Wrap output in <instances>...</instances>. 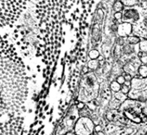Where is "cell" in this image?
<instances>
[{
	"instance_id": "6da1fadb",
	"label": "cell",
	"mask_w": 147,
	"mask_h": 135,
	"mask_svg": "<svg viewBox=\"0 0 147 135\" xmlns=\"http://www.w3.org/2000/svg\"><path fill=\"white\" fill-rule=\"evenodd\" d=\"M1 56V112H17L26 100V73L19 64Z\"/></svg>"
},
{
	"instance_id": "7a4b0ae2",
	"label": "cell",
	"mask_w": 147,
	"mask_h": 135,
	"mask_svg": "<svg viewBox=\"0 0 147 135\" xmlns=\"http://www.w3.org/2000/svg\"><path fill=\"white\" fill-rule=\"evenodd\" d=\"M98 79L93 72H89L80 79L78 100L81 102L89 103L98 96L99 84Z\"/></svg>"
},
{
	"instance_id": "3957f363",
	"label": "cell",
	"mask_w": 147,
	"mask_h": 135,
	"mask_svg": "<svg viewBox=\"0 0 147 135\" xmlns=\"http://www.w3.org/2000/svg\"><path fill=\"white\" fill-rule=\"evenodd\" d=\"M118 111L135 124L147 122V117L144 113V102L128 99L120 105Z\"/></svg>"
},
{
	"instance_id": "277c9868",
	"label": "cell",
	"mask_w": 147,
	"mask_h": 135,
	"mask_svg": "<svg viewBox=\"0 0 147 135\" xmlns=\"http://www.w3.org/2000/svg\"><path fill=\"white\" fill-rule=\"evenodd\" d=\"M131 90L128 99L145 102L147 101V77L142 78L139 75L131 80Z\"/></svg>"
},
{
	"instance_id": "5b68a950",
	"label": "cell",
	"mask_w": 147,
	"mask_h": 135,
	"mask_svg": "<svg viewBox=\"0 0 147 135\" xmlns=\"http://www.w3.org/2000/svg\"><path fill=\"white\" fill-rule=\"evenodd\" d=\"M78 110L75 104L71 107L70 111L62 121V123L58 127L56 131V135H65L67 132H70V130H71L72 128L74 129L75 124L79 119L78 116L80 115Z\"/></svg>"
},
{
	"instance_id": "8992f818",
	"label": "cell",
	"mask_w": 147,
	"mask_h": 135,
	"mask_svg": "<svg viewBox=\"0 0 147 135\" xmlns=\"http://www.w3.org/2000/svg\"><path fill=\"white\" fill-rule=\"evenodd\" d=\"M96 124L90 117H80L74 127V133L76 135H91L95 132Z\"/></svg>"
},
{
	"instance_id": "52a82bcc",
	"label": "cell",
	"mask_w": 147,
	"mask_h": 135,
	"mask_svg": "<svg viewBox=\"0 0 147 135\" xmlns=\"http://www.w3.org/2000/svg\"><path fill=\"white\" fill-rule=\"evenodd\" d=\"M126 60L123 67L124 72L130 74L133 78L139 75V69L142 63L138 56L134 54H126Z\"/></svg>"
},
{
	"instance_id": "ba28073f",
	"label": "cell",
	"mask_w": 147,
	"mask_h": 135,
	"mask_svg": "<svg viewBox=\"0 0 147 135\" xmlns=\"http://www.w3.org/2000/svg\"><path fill=\"white\" fill-rule=\"evenodd\" d=\"M122 13V22L129 23L134 25L139 23L141 19V9L140 11L139 9H136L134 7H127L123 9Z\"/></svg>"
},
{
	"instance_id": "9c48e42d",
	"label": "cell",
	"mask_w": 147,
	"mask_h": 135,
	"mask_svg": "<svg viewBox=\"0 0 147 135\" xmlns=\"http://www.w3.org/2000/svg\"><path fill=\"white\" fill-rule=\"evenodd\" d=\"M133 25L129 23L121 22L117 27V33L120 37L127 38L132 35Z\"/></svg>"
},
{
	"instance_id": "30bf717a",
	"label": "cell",
	"mask_w": 147,
	"mask_h": 135,
	"mask_svg": "<svg viewBox=\"0 0 147 135\" xmlns=\"http://www.w3.org/2000/svg\"><path fill=\"white\" fill-rule=\"evenodd\" d=\"M140 42H141V38L137 36L131 35L126 38V43L130 45H139Z\"/></svg>"
},
{
	"instance_id": "8fae6325",
	"label": "cell",
	"mask_w": 147,
	"mask_h": 135,
	"mask_svg": "<svg viewBox=\"0 0 147 135\" xmlns=\"http://www.w3.org/2000/svg\"><path fill=\"white\" fill-rule=\"evenodd\" d=\"M121 2L126 7H134L140 4V1L138 0H122Z\"/></svg>"
},
{
	"instance_id": "7c38bea8",
	"label": "cell",
	"mask_w": 147,
	"mask_h": 135,
	"mask_svg": "<svg viewBox=\"0 0 147 135\" xmlns=\"http://www.w3.org/2000/svg\"><path fill=\"white\" fill-rule=\"evenodd\" d=\"M100 65V62L98 59H93V60H90L88 62V67L89 69H91L93 71H96V69H98V67Z\"/></svg>"
},
{
	"instance_id": "4fadbf2b",
	"label": "cell",
	"mask_w": 147,
	"mask_h": 135,
	"mask_svg": "<svg viewBox=\"0 0 147 135\" xmlns=\"http://www.w3.org/2000/svg\"><path fill=\"white\" fill-rule=\"evenodd\" d=\"M79 114L80 115V117H91L92 114V112L88 109V107H86L85 108H83V109L79 111Z\"/></svg>"
},
{
	"instance_id": "5bb4252c",
	"label": "cell",
	"mask_w": 147,
	"mask_h": 135,
	"mask_svg": "<svg viewBox=\"0 0 147 135\" xmlns=\"http://www.w3.org/2000/svg\"><path fill=\"white\" fill-rule=\"evenodd\" d=\"M124 6L121 1H116L113 5V9L115 10L116 12H122L124 9Z\"/></svg>"
},
{
	"instance_id": "9a60e30c",
	"label": "cell",
	"mask_w": 147,
	"mask_h": 135,
	"mask_svg": "<svg viewBox=\"0 0 147 135\" xmlns=\"http://www.w3.org/2000/svg\"><path fill=\"white\" fill-rule=\"evenodd\" d=\"M139 75L142 78L147 77V64H141L139 69Z\"/></svg>"
},
{
	"instance_id": "2e32d148",
	"label": "cell",
	"mask_w": 147,
	"mask_h": 135,
	"mask_svg": "<svg viewBox=\"0 0 147 135\" xmlns=\"http://www.w3.org/2000/svg\"><path fill=\"white\" fill-rule=\"evenodd\" d=\"M121 87L122 85H121L120 84H118L116 81H113L110 83V88L113 91H114L115 93L120 91L121 90Z\"/></svg>"
},
{
	"instance_id": "e0dca14e",
	"label": "cell",
	"mask_w": 147,
	"mask_h": 135,
	"mask_svg": "<svg viewBox=\"0 0 147 135\" xmlns=\"http://www.w3.org/2000/svg\"><path fill=\"white\" fill-rule=\"evenodd\" d=\"M115 98L118 100L119 101H121V103H123V101H125L126 99H128V96L123 94L121 91H118V92H116L115 93Z\"/></svg>"
},
{
	"instance_id": "ac0fdd59",
	"label": "cell",
	"mask_w": 147,
	"mask_h": 135,
	"mask_svg": "<svg viewBox=\"0 0 147 135\" xmlns=\"http://www.w3.org/2000/svg\"><path fill=\"white\" fill-rule=\"evenodd\" d=\"M88 55H89V57L92 60H93V59H98V58L99 57V56H100V54H99V51H98V50L93 49V50H91L89 52Z\"/></svg>"
},
{
	"instance_id": "d6986e66",
	"label": "cell",
	"mask_w": 147,
	"mask_h": 135,
	"mask_svg": "<svg viewBox=\"0 0 147 135\" xmlns=\"http://www.w3.org/2000/svg\"><path fill=\"white\" fill-rule=\"evenodd\" d=\"M130 90H131V87H127V86H126L125 84H123V85H122V87H121V91L123 94H126V95L128 96V94H129Z\"/></svg>"
},
{
	"instance_id": "ffe728a7",
	"label": "cell",
	"mask_w": 147,
	"mask_h": 135,
	"mask_svg": "<svg viewBox=\"0 0 147 135\" xmlns=\"http://www.w3.org/2000/svg\"><path fill=\"white\" fill-rule=\"evenodd\" d=\"M116 82L118 84H120L121 85H123L124 83L126 82V79H125V78H124V77L123 75H119L116 79Z\"/></svg>"
},
{
	"instance_id": "44dd1931",
	"label": "cell",
	"mask_w": 147,
	"mask_h": 135,
	"mask_svg": "<svg viewBox=\"0 0 147 135\" xmlns=\"http://www.w3.org/2000/svg\"><path fill=\"white\" fill-rule=\"evenodd\" d=\"M114 18L118 21H121L123 18V13L122 12H116L114 14Z\"/></svg>"
},
{
	"instance_id": "7402d4cb",
	"label": "cell",
	"mask_w": 147,
	"mask_h": 135,
	"mask_svg": "<svg viewBox=\"0 0 147 135\" xmlns=\"http://www.w3.org/2000/svg\"><path fill=\"white\" fill-rule=\"evenodd\" d=\"M123 76L124 77V78H125V79H126V82H131V80H132V79H133V77H132L130 74H127V73H126V72L123 73Z\"/></svg>"
},
{
	"instance_id": "603a6c76",
	"label": "cell",
	"mask_w": 147,
	"mask_h": 135,
	"mask_svg": "<svg viewBox=\"0 0 147 135\" xmlns=\"http://www.w3.org/2000/svg\"><path fill=\"white\" fill-rule=\"evenodd\" d=\"M125 42H126V39L125 40V38L119 37V39L118 40V45L119 46H123V45H125Z\"/></svg>"
},
{
	"instance_id": "cb8c5ba5",
	"label": "cell",
	"mask_w": 147,
	"mask_h": 135,
	"mask_svg": "<svg viewBox=\"0 0 147 135\" xmlns=\"http://www.w3.org/2000/svg\"><path fill=\"white\" fill-rule=\"evenodd\" d=\"M76 107H77L78 109L81 110V109H83V108H85V107H86V105H85V104H84L83 102L80 101V102H79V104H78V105H76Z\"/></svg>"
},
{
	"instance_id": "d4e9b609",
	"label": "cell",
	"mask_w": 147,
	"mask_h": 135,
	"mask_svg": "<svg viewBox=\"0 0 147 135\" xmlns=\"http://www.w3.org/2000/svg\"><path fill=\"white\" fill-rule=\"evenodd\" d=\"M102 127L100 125V124H98V125H96V127H95V132H96V133H98V132H101L102 131Z\"/></svg>"
},
{
	"instance_id": "484cf974",
	"label": "cell",
	"mask_w": 147,
	"mask_h": 135,
	"mask_svg": "<svg viewBox=\"0 0 147 135\" xmlns=\"http://www.w3.org/2000/svg\"><path fill=\"white\" fill-rule=\"evenodd\" d=\"M144 113L147 117V101L144 102Z\"/></svg>"
},
{
	"instance_id": "4316f807",
	"label": "cell",
	"mask_w": 147,
	"mask_h": 135,
	"mask_svg": "<svg viewBox=\"0 0 147 135\" xmlns=\"http://www.w3.org/2000/svg\"><path fill=\"white\" fill-rule=\"evenodd\" d=\"M83 72L84 74L88 73V72H88V67H84L83 69Z\"/></svg>"
},
{
	"instance_id": "83f0119b",
	"label": "cell",
	"mask_w": 147,
	"mask_h": 135,
	"mask_svg": "<svg viewBox=\"0 0 147 135\" xmlns=\"http://www.w3.org/2000/svg\"><path fill=\"white\" fill-rule=\"evenodd\" d=\"M124 84H125L126 86H127V87H131V82H126H126L124 83Z\"/></svg>"
},
{
	"instance_id": "f1b7e54d",
	"label": "cell",
	"mask_w": 147,
	"mask_h": 135,
	"mask_svg": "<svg viewBox=\"0 0 147 135\" xmlns=\"http://www.w3.org/2000/svg\"><path fill=\"white\" fill-rule=\"evenodd\" d=\"M103 59V56L100 55V56H99V57L98 58V60L99 61V62H100V61H102Z\"/></svg>"
},
{
	"instance_id": "f546056e",
	"label": "cell",
	"mask_w": 147,
	"mask_h": 135,
	"mask_svg": "<svg viewBox=\"0 0 147 135\" xmlns=\"http://www.w3.org/2000/svg\"><path fill=\"white\" fill-rule=\"evenodd\" d=\"M65 135H76L75 133H73V132H67V134Z\"/></svg>"
},
{
	"instance_id": "4dcf8cb0",
	"label": "cell",
	"mask_w": 147,
	"mask_h": 135,
	"mask_svg": "<svg viewBox=\"0 0 147 135\" xmlns=\"http://www.w3.org/2000/svg\"><path fill=\"white\" fill-rule=\"evenodd\" d=\"M97 135H104V133H103V132H98V133H97Z\"/></svg>"
}]
</instances>
